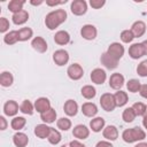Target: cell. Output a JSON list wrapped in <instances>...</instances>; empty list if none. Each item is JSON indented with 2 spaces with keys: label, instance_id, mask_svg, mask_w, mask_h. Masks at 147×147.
<instances>
[{
  "label": "cell",
  "instance_id": "obj_1",
  "mask_svg": "<svg viewBox=\"0 0 147 147\" xmlns=\"http://www.w3.org/2000/svg\"><path fill=\"white\" fill-rule=\"evenodd\" d=\"M65 20H67V11L64 9H56L46 15L45 24L49 30H55Z\"/></svg>",
  "mask_w": 147,
  "mask_h": 147
},
{
  "label": "cell",
  "instance_id": "obj_2",
  "mask_svg": "<svg viewBox=\"0 0 147 147\" xmlns=\"http://www.w3.org/2000/svg\"><path fill=\"white\" fill-rule=\"evenodd\" d=\"M122 138L125 142L132 144V142H136V141L144 140L146 138V133L142 129H140L139 126H136V127H132V129L124 130L123 133H122Z\"/></svg>",
  "mask_w": 147,
  "mask_h": 147
},
{
  "label": "cell",
  "instance_id": "obj_3",
  "mask_svg": "<svg viewBox=\"0 0 147 147\" xmlns=\"http://www.w3.org/2000/svg\"><path fill=\"white\" fill-rule=\"evenodd\" d=\"M100 105L103 110L106 111H113L116 108V102L114 94L111 93H103L100 98Z\"/></svg>",
  "mask_w": 147,
  "mask_h": 147
},
{
  "label": "cell",
  "instance_id": "obj_4",
  "mask_svg": "<svg viewBox=\"0 0 147 147\" xmlns=\"http://www.w3.org/2000/svg\"><path fill=\"white\" fill-rule=\"evenodd\" d=\"M67 74H68V76H69L70 79H72V80H78V79H80V78L83 77L84 70H83V68H82L80 64H78V63H72V64H70V65L68 67Z\"/></svg>",
  "mask_w": 147,
  "mask_h": 147
},
{
  "label": "cell",
  "instance_id": "obj_5",
  "mask_svg": "<svg viewBox=\"0 0 147 147\" xmlns=\"http://www.w3.org/2000/svg\"><path fill=\"white\" fill-rule=\"evenodd\" d=\"M70 9H71V13L74 15H77V16H80V15H84L87 10V3L85 0H75L71 2V6H70Z\"/></svg>",
  "mask_w": 147,
  "mask_h": 147
},
{
  "label": "cell",
  "instance_id": "obj_6",
  "mask_svg": "<svg viewBox=\"0 0 147 147\" xmlns=\"http://www.w3.org/2000/svg\"><path fill=\"white\" fill-rule=\"evenodd\" d=\"M80 34L86 40H93V39H95V37L98 34V31H96V28L94 25H92V24H85L80 29Z\"/></svg>",
  "mask_w": 147,
  "mask_h": 147
},
{
  "label": "cell",
  "instance_id": "obj_7",
  "mask_svg": "<svg viewBox=\"0 0 147 147\" xmlns=\"http://www.w3.org/2000/svg\"><path fill=\"white\" fill-rule=\"evenodd\" d=\"M107 53L119 61V59H122V56L124 55V47L119 42H113L109 45Z\"/></svg>",
  "mask_w": 147,
  "mask_h": 147
},
{
  "label": "cell",
  "instance_id": "obj_8",
  "mask_svg": "<svg viewBox=\"0 0 147 147\" xmlns=\"http://www.w3.org/2000/svg\"><path fill=\"white\" fill-rule=\"evenodd\" d=\"M53 61L55 62V64H57L60 67L67 64L68 61H69V54H68V52L64 51V49H57V51H55L54 54H53Z\"/></svg>",
  "mask_w": 147,
  "mask_h": 147
},
{
  "label": "cell",
  "instance_id": "obj_9",
  "mask_svg": "<svg viewBox=\"0 0 147 147\" xmlns=\"http://www.w3.org/2000/svg\"><path fill=\"white\" fill-rule=\"evenodd\" d=\"M129 55L133 59V60H138L141 56L145 55V49L142 46V42H137V44H132L129 48Z\"/></svg>",
  "mask_w": 147,
  "mask_h": 147
},
{
  "label": "cell",
  "instance_id": "obj_10",
  "mask_svg": "<svg viewBox=\"0 0 147 147\" xmlns=\"http://www.w3.org/2000/svg\"><path fill=\"white\" fill-rule=\"evenodd\" d=\"M107 78V74L103 69L101 68H96L94 69L92 72H91V80L94 83V84H98V85H101L105 83Z\"/></svg>",
  "mask_w": 147,
  "mask_h": 147
},
{
  "label": "cell",
  "instance_id": "obj_11",
  "mask_svg": "<svg viewBox=\"0 0 147 147\" xmlns=\"http://www.w3.org/2000/svg\"><path fill=\"white\" fill-rule=\"evenodd\" d=\"M124 85V76L119 72H115L109 78V86L114 90H119Z\"/></svg>",
  "mask_w": 147,
  "mask_h": 147
},
{
  "label": "cell",
  "instance_id": "obj_12",
  "mask_svg": "<svg viewBox=\"0 0 147 147\" xmlns=\"http://www.w3.org/2000/svg\"><path fill=\"white\" fill-rule=\"evenodd\" d=\"M101 63L107 68V69H115L118 65V60H116L115 57H113L110 54H108L107 52L103 53L101 55Z\"/></svg>",
  "mask_w": 147,
  "mask_h": 147
},
{
  "label": "cell",
  "instance_id": "obj_13",
  "mask_svg": "<svg viewBox=\"0 0 147 147\" xmlns=\"http://www.w3.org/2000/svg\"><path fill=\"white\" fill-rule=\"evenodd\" d=\"M31 46L39 53H45L47 51V42L42 37H34L31 41Z\"/></svg>",
  "mask_w": 147,
  "mask_h": 147
},
{
  "label": "cell",
  "instance_id": "obj_14",
  "mask_svg": "<svg viewBox=\"0 0 147 147\" xmlns=\"http://www.w3.org/2000/svg\"><path fill=\"white\" fill-rule=\"evenodd\" d=\"M131 31H132L134 38L142 37L146 32V24L142 21H136L131 26Z\"/></svg>",
  "mask_w": 147,
  "mask_h": 147
},
{
  "label": "cell",
  "instance_id": "obj_15",
  "mask_svg": "<svg viewBox=\"0 0 147 147\" xmlns=\"http://www.w3.org/2000/svg\"><path fill=\"white\" fill-rule=\"evenodd\" d=\"M34 109L38 113H40V114L47 111L48 109H51V102H49V100L47 98H39V99H37L36 102H34Z\"/></svg>",
  "mask_w": 147,
  "mask_h": 147
},
{
  "label": "cell",
  "instance_id": "obj_16",
  "mask_svg": "<svg viewBox=\"0 0 147 147\" xmlns=\"http://www.w3.org/2000/svg\"><path fill=\"white\" fill-rule=\"evenodd\" d=\"M3 113L7 116H15L18 113V105L14 100H8L3 106Z\"/></svg>",
  "mask_w": 147,
  "mask_h": 147
},
{
  "label": "cell",
  "instance_id": "obj_17",
  "mask_svg": "<svg viewBox=\"0 0 147 147\" xmlns=\"http://www.w3.org/2000/svg\"><path fill=\"white\" fill-rule=\"evenodd\" d=\"M63 110L68 116H75L78 111V105L75 100L69 99V100L65 101V103L63 106Z\"/></svg>",
  "mask_w": 147,
  "mask_h": 147
},
{
  "label": "cell",
  "instance_id": "obj_18",
  "mask_svg": "<svg viewBox=\"0 0 147 147\" xmlns=\"http://www.w3.org/2000/svg\"><path fill=\"white\" fill-rule=\"evenodd\" d=\"M72 134L74 137H76L77 139H86L88 136H90V130L83 125V124H79V125H76L72 130Z\"/></svg>",
  "mask_w": 147,
  "mask_h": 147
},
{
  "label": "cell",
  "instance_id": "obj_19",
  "mask_svg": "<svg viewBox=\"0 0 147 147\" xmlns=\"http://www.w3.org/2000/svg\"><path fill=\"white\" fill-rule=\"evenodd\" d=\"M103 137L107 139V140H110V141H114L117 139L118 137V130L115 125H108L103 129V132H102Z\"/></svg>",
  "mask_w": 147,
  "mask_h": 147
},
{
  "label": "cell",
  "instance_id": "obj_20",
  "mask_svg": "<svg viewBox=\"0 0 147 147\" xmlns=\"http://www.w3.org/2000/svg\"><path fill=\"white\" fill-rule=\"evenodd\" d=\"M13 142L16 147H25L29 142V138L23 132H17L13 136Z\"/></svg>",
  "mask_w": 147,
  "mask_h": 147
},
{
  "label": "cell",
  "instance_id": "obj_21",
  "mask_svg": "<svg viewBox=\"0 0 147 147\" xmlns=\"http://www.w3.org/2000/svg\"><path fill=\"white\" fill-rule=\"evenodd\" d=\"M54 41L57 44V45H67L69 41H70V34L64 31V30H61V31H57L54 36Z\"/></svg>",
  "mask_w": 147,
  "mask_h": 147
},
{
  "label": "cell",
  "instance_id": "obj_22",
  "mask_svg": "<svg viewBox=\"0 0 147 147\" xmlns=\"http://www.w3.org/2000/svg\"><path fill=\"white\" fill-rule=\"evenodd\" d=\"M82 111L87 117H93L98 113V107L93 102H85L82 106Z\"/></svg>",
  "mask_w": 147,
  "mask_h": 147
},
{
  "label": "cell",
  "instance_id": "obj_23",
  "mask_svg": "<svg viewBox=\"0 0 147 147\" xmlns=\"http://www.w3.org/2000/svg\"><path fill=\"white\" fill-rule=\"evenodd\" d=\"M11 18H13V22H14L16 25H22V24H24V23L29 20V13L23 9V10H21V11H18V13L13 14Z\"/></svg>",
  "mask_w": 147,
  "mask_h": 147
},
{
  "label": "cell",
  "instance_id": "obj_24",
  "mask_svg": "<svg viewBox=\"0 0 147 147\" xmlns=\"http://www.w3.org/2000/svg\"><path fill=\"white\" fill-rule=\"evenodd\" d=\"M49 131H51V127L47 126L46 124H38L36 127H34V134L40 138V139H45L48 137L49 134Z\"/></svg>",
  "mask_w": 147,
  "mask_h": 147
},
{
  "label": "cell",
  "instance_id": "obj_25",
  "mask_svg": "<svg viewBox=\"0 0 147 147\" xmlns=\"http://www.w3.org/2000/svg\"><path fill=\"white\" fill-rule=\"evenodd\" d=\"M114 98H115V102H116V107H123L127 103V94L126 92H123V91H118L114 94Z\"/></svg>",
  "mask_w": 147,
  "mask_h": 147
},
{
  "label": "cell",
  "instance_id": "obj_26",
  "mask_svg": "<svg viewBox=\"0 0 147 147\" xmlns=\"http://www.w3.org/2000/svg\"><path fill=\"white\" fill-rule=\"evenodd\" d=\"M40 118H41V121L45 122L46 124H47V123L49 124V123L55 122V119H56V111H55V109L51 108V109H48L47 111L40 114Z\"/></svg>",
  "mask_w": 147,
  "mask_h": 147
},
{
  "label": "cell",
  "instance_id": "obj_27",
  "mask_svg": "<svg viewBox=\"0 0 147 147\" xmlns=\"http://www.w3.org/2000/svg\"><path fill=\"white\" fill-rule=\"evenodd\" d=\"M90 127L92 129L93 132H100L105 127V119L102 117H95V118L91 119Z\"/></svg>",
  "mask_w": 147,
  "mask_h": 147
},
{
  "label": "cell",
  "instance_id": "obj_28",
  "mask_svg": "<svg viewBox=\"0 0 147 147\" xmlns=\"http://www.w3.org/2000/svg\"><path fill=\"white\" fill-rule=\"evenodd\" d=\"M14 82V77L9 71H3L0 75V84L3 87H9Z\"/></svg>",
  "mask_w": 147,
  "mask_h": 147
},
{
  "label": "cell",
  "instance_id": "obj_29",
  "mask_svg": "<svg viewBox=\"0 0 147 147\" xmlns=\"http://www.w3.org/2000/svg\"><path fill=\"white\" fill-rule=\"evenodd\" d=\"M25 3L24 0H11L9 3H8V9L15 14V13H18L21 10H23V5Z\"/></svg>",
  "mask_w": 147,
  "mask_h": 147
},
{
  "label": "cell",
  "instance_id": "obj_30",
  "mask_svg": "<svg viewBox=\"0 0 147 147\" xmlns=\"http://www.w3.org/2000/svg\"><path fill=\"white\" fill-rule=\"evenodd\" d=\"M18 31L14 30V31H9L8 33L5 34L3 37V41L7 44V45H14L18 41Z\"/></svg>",
  "mask_w": 147,
  "mask_h": 147
},
{
  "label": "cell",
  "instance_id": "obj_31",
  "mask_svg": "<svg viewBox=\"0 0 147 147\" xmlns=\"http://www.w3.org/2000/svg\"><path fill=\"white\" fill-rule=\"evenodd\" d=\"M47 139H48V141H49L52 145H57V144L61 141L62 137H61V133H60L56 129L51 127V131H49V134H48Z\"/></svg>",
  "mask_w": 147,
  "mask_h": 147
},
{
  "label": "cell",
  "instance_id": "obj_32",
  "mask_svg": "<svg viewBox=\"0 0 147 147\" xmlns=\"http://www.w3.org/2000/svg\"><path fill=\"white\" fill-rule=\"evenodd\" d=\"M80 92H82V95H83L85 99H87V100L94 98L95 94H96V90H95L92 85H85V86H83Z\"/></svg>",
  "mask_w": 147,
  "mask_h": 147
},
{
  "label": "cell",
  "instance_id": "obj_33",
  "mask_svg": "<svg viewBox=\"0 0 147 147\" xmlns=\"http://www.w3.org/2000/svg\"><path fill=\"white\" fill-rule=\"evenodd\" d=\"M33 36V31L30 28H22L18 30V39L20 41H26L29 39H31V37Z\"/></svg>",
  "mask_w": 147,
  "mask_h": 147
},
{
  "label": "cell",
  "instance_id": "obj_34",
  "mask_svg": "<svg viewBox=\"0 0 147 147\" xmlns=\"http://www.w3.org/2000/svg\"><path fill=\"white\" fill-rule=\"evenodd\" d=\"M34 109V105H32L29 100H23V102L20 106V111L25 115H32Z\"/></svg>",
  "mask_w": 147,
  "mask_h": 147
},
{
  "label": "cell",
  "instance_id": "obj_35",
  "mask_svg": "<svg viewBox=\"0 0 147 147\" xmlns=\"http://www.w3.org/2000/svg\"><path fill=\"white\" fill-rule=\"evenodd\" d=\"M25 123H26V119H25L24 117L17 116V117H14V118L11 119L10 125H11V129H13V130L18 131V130H21V129H23V127H24Z\"/></svg>",
  "mask_w": 147,
  "mask_h": 147
},
{
  "label": "cell",
  "instance_id": "obj_36",
  "mask_svg": "<svg viewBox=\"0 0 147 147\" xmlns=\"http://www.w3.org/2000/svg\"><path fill=\"white\" fill-rule=\"evenodd\" d=\"M136 116H137V115H136L134 110L132 109V107L125 108L124 111H123V114H122V117H123V119H124L125 123H131V122H133V119L136 118Z\"/></svg>",
  "mask_w": 147,
  "mask_h": 147
},
{
  "label": "cell",
  "instance_id": "obj_37",
  "mask_svg": "<svg viewBox=\"0 0 147 147\" xmlns=\"http://www.w3.org/2000/svg\"><path fill=\"white\" fill-rule=\"evenodd\" d=\"M126 87L130 92L132 93H137L140 91V87H141V84L138 79H130L127 83H126Z\"/></svg>",
  "mask_w": 147,
  "mask_h": 147
},
{
  "label": "cell",
  "instance_id": "obj_38",
  "mask_svg": "<svg viewBox=\"0 0 147 147\" xmlns=\"http://www.w3.org/2000/svg\"><path fill=\"white\" fill-rule=\"evenodd\" d=\"M56 125L60 130L62 131H68L70 127H71V121L67 117H61L60 119H57L56 122Z\"/></svg>",
  "mask_w": 147,
  "mask_h": 147
},
{
  "label": "cell",
  "instance_id": "obj_39",
  "mask_svg": "<svg viewBox=\"0 0 147 147\" xmlns=\"http://www.w3.org/2000/svg\"><path fill=\"white\" fill-rule=\"evenodd\" d=\"M133 38H134V36H133V33H132L131 30H123L121 32V40L123 42H125V44L131 42L133 40Z\"/></svg>",
  "mask_w": 147,
  "mask_h": 147
},
{
  "label": "cell",
  "instance_id": "obj_40",
  "mask_svg": "<svg viewBox=\"0 0 147 147\" xmlns=\"http://www.w3.org/2000/svg\"><path fill=\"white\" fill-rule=\"evenodd\" d=\"M132 109L134 110L137 116H144V114L146 111V105H144L142 102H136V103H133Z\"/></svg>",
  "mask_w": 147,
  "mask_h": 147
},
{
  "label": "cell",
  "instance_id": "obj_41",
  "mask_svg": "<svg viewBox=\"0 0 147 147\" xmlns=\"http://www.w3.org/2000/svg\"><path fill=\"white\" fill-rule=\"evenodd\" d=\"M137 74L141 77H147V60L140 62L137 67Z\"/></svg>",
  "mask_w": 147,
  "mask_h": 147
},
{
  "label": "cell",
  "instance_id": "obj_42",
  "mask_svg": "<svg viewBox=\"0 0 147 147\" xmlns=\"http://www.w3.org/2000/svg\"><path fill=\"white\" fill-rule=\"evenodd\" d=\"M9 29V21L6 17H1L0 18V32H6Z\"/></svg>",
  "mask_w": 147,
  "mask_h": 147
},
{
  "label": "cell",
  "instance_id": "obj_43",
  "mask_svg": "<svg viewBox=\"0 0 147 147\" xmlns=\"http://www.w3.org/2000/svg\"><path fill=\"white\" fill-rule=\"evenodd\" d=\"M105 3H106L105 0H90V5H91V7L94 8V9H99V8H101Z\"/></svg>",
  "mask_w": 147,
  "mask_h": 147
},
{
  "label": "cell",
  "instance_id": "obj_44",
  "mask_svg": "<svg viewBox=\"0 0 147 147\" xmlns=\"http://www.w3.org/2000/svg\"><path fill=\"white\" fill-rule=\"evenodd\" d=\"M139 93H140V95H141L142 98L147 99V84H144V85H141Z\"/></svg>",
  "mask_w": 147,
  "mask_h": 147
},
{
  "label": "cell",
  "instance_id": "obj_45",
  "mask_svg": "<svg viewBox=\"0 0 147 147\" xmlns=\"http://www.w3.org/2000/svg\"><path fill=\"white\" fill-rule=\"evenodd\" d=\"M7 129V121L3 116H0V130H6Z\"/></svg>",
  "mask_w": 147,
  "mask_h": 147
},
{
  "label": "cell",
  "instance_id": "obj_46",
  "mask_svg": "<svg viewBox=\"0 0 147 147\" xmlns=\"http://www.w3.org/2000/svg\"><path fill=\"white\" fill-rule=\"evenodd\" d=\"M95 147H113V145L109 142V141H106V140H102V141H99L96 144Z\"/></svg>",
  "mask_w": 147,
  "mask_h": 147
},
{
  "label": "cell",
  "instance_id": "obj_47",
  "mask_svg": "<svg viewBox=\"0 0 147 147\" xmlns=\"http://www.w3.org/2000/svg\"><path fill=\"white\" fill-rule=\"evenodd\" d=\"M65 2H67V0H64V1H51V0H47L46 5H48V6H57V5H62V3H65Z\"/></svg>",
  "mask_w": 147,
  "mask_h": 147
},
{
  "label": "cell",
  "instance_id": "obj_48",
  "mask_svg": "<svg viewBox=\"0 0 147 147\" xmlns=\"http://www.w3.org/2000/svg\"><path fill=\"white\" fill-rule=\"evenodd\" d=\"M70 146L71 147H86L85 145H83L80 141H78V140H72V141H70Z\"/></svg>",
  "mask_w": 147,
  "mask_h": 147
},
{
  "label": "cell",
  "instance_id": "obj_49",
  "mask_svg": "<svg viewBox=\"0 0 147 147\" xmlns=\"http://www.w3.org/2000/svg\"><path fill=\"white\" fill-rule=\"evenodd\" d=\"M142 125L145 126V129L147 130V106H146V111L142 116Z\"/></svg>",
  "mask_w": 147,
  "mask_h": 147
},
{
  "label": "cell",
  "instance_id": "obj_50",
  "mask_svg": "<svg viewBox=\"0 0 147 147\" xmlns=\"http://www.w3.org/2000/svg\"><path fill=\"white\" fill-rule=\"evenodd\" d=\"M42 2H44L42 0H39V1H33V0H31V1H30V3L33 5V6H39V5H41Z\"/></svg>",
  "mask_w": 147,
  "mask_h": 147
},
{
  "label": "cell",
  "instance_id": "obj_51",
  "mask_svg": "<svg viewBox=\"0 0 147 147\" xmlns=\"http://www.w3.org/2000/svg\"><path fill=\"white\" fill-rule=\"evenodd\" d=\"M142 46H144V49H145V55H147V40L142 41Z\"/></svg>",
  "mask_w": 147,
  "mask_h": 147
},
{
  "label": "cell",
  "instance_id": "obj_52",
  "mask_svg": "<svg viewBox=\"0 0 147 147\" xmlns=\"http://www.w3.org/2000/svg\"><path fill=\"white\" fill-rule=\"evenodd\" d=\"M134 147H147V142H139Z\"/></svg>",
  "mask_w": 147,
  "mask_h": 147
},
{
  "label": "cell",
  "instance_id": "obj_53",
  "mask_svg": "<svg viewBox=\"0 0 147 147\" xmlns=\"http://www.w3.org/2000/svg\"><path fill=\"white\" fill-rule=\"evenodd\" d=\"M61 147H71V146H70V144H64V145H62Z\"/></svg>",
  "mask_w": 147,
  "mask_h": 147
}]
</instances>
